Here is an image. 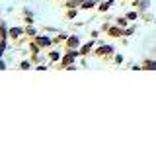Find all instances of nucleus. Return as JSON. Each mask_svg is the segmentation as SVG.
<instances>
[{
    "label": "nucleus",
    "mask_w": 156,
    "mask_h": 168,
    "mask_svg": "<svg viewBox=\"0 0 156 168\" xmlns=\"http://www.w3.org/2000/svg\"><path fill=\"white\" fill-rule=\"evenodd\" d=\"M74 57H76V53H70V55H68V57H64V59H63V63H64V65L72 63V59H74Z\"/></svg>",
    "instance_id": "obj_1"
},
{
    "label": "nucleus",
    "mask_w": 156,
    "mask_h": 168,
    "mask_svg": "<svg viewBox=\"0 0 156 168\" xmlns=\"http://www.w3.org/2000/svg\"><path fill=\"white\" fill-rule=\"evenodd\" d=\"M37 43H39V45H49V39H47V37H39Z\"/></svg>",
    "instance_id": "obj_2"
},
{
    "label": "nucleus",
    "mask_w": 156,
    "mask_h": 168,
    "mask_svg": "<svg viewBox=\"0 0 156 168\" xmlns=\"http://www.w3.org/2000/svg\"><path fill=\"white\" fill-rule=\"evenodd\" d=\"M109 33H111V35H115V37H119V35H121V31H119L117 27H113V30H109Z\"/></svg>",
    "instance_id": "obj_3"
},
{
    "label": "nucleus",
    "mask_w": 156,
    "mask_h": 168,
    "mask_svg": "<svg viewBox=\"0 0 156 168\" xmlns=\"http://www.w3.org/2000/svg\"><path fill=\"white\" fill-rule=\"evenodd\" d=\"M78 43V37H70V39H68V45H70V47H72V45H76Z\"/></svg>",
    "instance_id": "obj_4"
},
{
    "label": "nucleus",
    "mask_w": 156,
    "mask_h": 168,
    "mask_svg": "<svg viewBox=\"0 0 156 168\" xmlns=\"http://www.w3.org/2000/svg\"><path fill=\"white\" fill-rule=\"evenodd\" d=\"M109 51H111V47H101L100 49V53H109Z\"/></svg>",
    "instance_id": "obj_5"
},
{
    "label": "nucleus",
    "mask_w": 156,
    "mask_h": 168,
    "mask_svg": "<svg viewBox=\"0 0 156 168\" xmlns=\"http://www.w3.org/2000/svg\"><path fill=\"white\" fill-rule=\"evenodd\" d=\"M146 68H156V63H146Z\"/></svg>",
    "instance_id": "obj_6"
}]
</instances>
